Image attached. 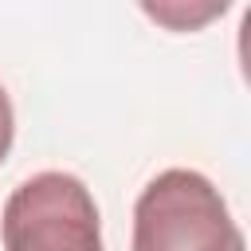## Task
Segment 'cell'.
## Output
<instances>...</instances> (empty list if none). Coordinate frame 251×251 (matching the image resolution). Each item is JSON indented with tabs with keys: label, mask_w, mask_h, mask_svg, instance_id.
Masks as SVG:
<instances>
[{
	"label": "cell",
	"mask_w": 251,
	"mask_h": 251,
	"mask_svg": "<svg viewBox=\"0 0 251 251\" xmlns=\"http://www.w3.org/2000/svg\"><path fill=\"white\" fill-rule=\"evenodd\" d=\"M129 251H247L220 188L196 169L157 173L133 204Z\"/></svg>",
	"instance_id": "1"
},
{
	"label": "cell",
	"mask_w": 251,
	"mask_h": 251,
	"mask_svg": "<svg viewBox=\"0 0 251 251\" xmlns=\"http://www.w3.org/2000/svg\"><path fill=\"white\" fill-rule=\"evenodd\" d=\"M0 235L4 251H102V220L90 188L55 169L12 188Z\"/></svg>",
	"instance_id": "2"
},
{
	"label": "cell",
	"mask_w": 251,
	"mask_h": 251,
	"mask_svg": "<svg viewBox=\"0 0 251 251\" xmlns=\"http://www.w3.org/2000/svg\"><path fill=\"white\" fill-rule=\"evenodd\" d=\"M12 137H16V114H12V98H8V90L0 86V165H4L8 149H12Z\"/></svg>",
	"instance_id": "3"
}]
</instances>
